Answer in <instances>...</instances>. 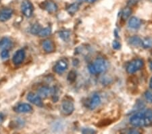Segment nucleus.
<instances>
[{
  "mask_svg": "<svg viewBox=\"0 0 152 134\" xmlns=\"http://www.w3.org/2000/svg\"><path fill=\"white\" fill-rule=\"evenodd\" d=\"M107 69V62L103 58H97V59L93 63L88 66L89 71L93 75L99 74L104 72Z\"/></svg>",
  "mask_w": 152,
  "mask_h": 134,
  "instance_id": "obj_1",
  "label": "nucleus"
},
{
  "mask_svg": "<svg viewBox=\"0 0 152 134\" xmlns=\"http://www.w3.org/2000/svg\"><path fill=\"white\" fill-rule=\"evenodd\" d=\"M144 62L141 59H134L129 62L126 67V72L129 74H133L141 70L143 67Z\"/></svg>",
  "mask_w": 152,
  "mask_h": 134,
  "instance_id": "obj_2",
  "label": "nucleus"
},
{
  "mask_svg": "<svg viewBox=\"0 0 152 134\" xmlns=\"http://www.w3.org/2000/svg\"><path fill=\"white\" fill-rule=\"evenodd\" d=\"M130 123L135 127L145 126L144 113L140 112V113H137L132 116L130 119Z\"/></svg>",
  "mask_w": 152,
  "mask_h": 134,
  "instance_id": "obj_3",
  "label": "nucleus"
},
{
  "mask_svg": "<svg viewBox=\"0 0 152 134\" xmlns=\"http://www.w3.org/2000/svg\"><path fill=\"white\" fill-rule=\"evenodd\" d=\"M21 11L26 17H31L34 11V7L31 2L28 0H24L21 4Z\"/></svg>",
  "mask_w": 152,
  "mask_h": 134,
  "instance_id": "obj_4",
  "label": "nucleus"
},
{
  "mask_svg": "<svg viewBox=\"0 0 152 134\" xmlns=\"http://www.w3.org/2000/svg\"><path fill=\"white\" fill-rule=\"evenodd\" d=\"M75 110V105L72 101L67 98L63 100L62 102V111L65 115H70Z\"/></svg>",
  "mask_w": 152,
  "mask_h": 134,
  "instance_id": "obj_5",
  "label": "nucleus"
},
{
  "mask_svg": "<svg viewBox=\"0 0 152 134\" xmlns=\"http://www.w3.org/2000/svg\"><path fill=\"white\" fill-rule=\"evenodd\" d=\"M68 67V61L66 58H62L56 62L54 67H53V70L58 74H62L66 70H67Z\"/></svg>",
  "mask_w": 152,
  "mask_h": 134,
  "instance_id": "obj_6",
  "label": "nucleus"
},
{
  "mask_svg": "<svg viewBox=\"0 0 152 134\" xmlns=\"http://www.w3.org/2000/svg\"><path fill=\"white\" fill-rule=\"evenodd\" d=\"M41 7L50 14L56 13L58 10L57 4L52 0H46L41 4Z\"/></svg>",
  "mask_w": 152,
  "mask_h": 134,
  "instance_id": "obj_7",
  "label": "nucleus"
},
{
  "mask_svg": "<svg viewBox=\"0 0 152 134\" xmlns=\"http://www.w3.org/2000/svg\"><path fill=\"white\" fill-rule=\"evenodd\" d=\"M26 98H27L28 100L31 103L35 104V105L37 106L42 107L43 105L41 97L39 96V95H36L31 92V93L28 94Z\"/></svg>",
  "mask_w": 152,
  "mask_h": 134,
  "instance_id": "obj_8",
  "label": "nucleus"
},
{
  "mask_svg": "<svg viewBox=\"0 0 152 134\" xmlns=\"http://www.w3.org/2000/svg\"><path fill=\"white\" fill-rule=\"evenodd\" d=\"M24 58H25V52H24V50H19L14 55L12 61H13V63L15 65H19L21 63H23Z\"/></svg>",
  "mask_w": 152,
  "mask_h": 134,
  "instance_id": "obj_9",
  "label": "nucleus"
},
{
  "mask_svg": "<svg viewBox=\"0 0 152 134\" xmlns=\"http://www.w3.org/2000/svg\"><path fill=\"white\" fill-rule=\"evenodd\" d=\"M101 102L102 100L100 96L97 94H95L90 99L89 103H88V108L91 110H94L100 105Z\"/></svg>",
  "mask_w": 152,
  "mask_h": 134,
  "instance_id": "obj_10",
  "label": "nucleus"
},
{
  "mask_svg": "<svg viewBox=\"0 0 152 134\" xmlns=\"http://www.w3.org/2000/svg\"><path fill=\"white\" fill-rule=\"evenodd\" d=\"M53 89L48 86H41L38 89L37 93L41 97L47 98L49 96L53 94Z\"/></svg>",
  "mask_w": 152,
  "mask_h": 134,
  "instance_id": "obj_11",
  "label": "nucleus"
},
{
  "mask_svg": "<svg viewBox=\"0 0 152 134\" xmlns=\"http://www.w3.org/2000/svg\"><path fill=\"white\" fill-rule=\"evenodd\" d=\"M43 49L45 52L53 53L56 50V45L53 41L50 40H45L43 42Z\"/></svg>",
  "mask_w": 152,
  "mask_h": 134,
  "instance_id": "obj_12",
  "label": "nucleus"
},
{
  "mask_svg": "<svg viewBox=\"0 0 152 134\" xmlns=\"http://www.w3.org/2000/svg\"><path fill=\"white\" fill-rule=\"evenodd\" d=\"M14 110L16 113H28L33 111V107L30 104L23 103L17 106Z\"/></svg>",
  "mask_w": 152,
  "mask_h": 134,
  "instance_id": "obj_13",
  "label": "nucleus"
},
{
  "mask_svg": "<svg viewBox=\"0 0 152 134\" xmlns=\"http://www.w3.org/2000/svg\"><path fill=\"white\" fill-rule=\"evenodd\" d=\"M13 11L10 8H4L0 10V21L5 22L9 20L11 18Z\"/></svg>",
  "mask_w": 152,
  "mask_h": 134,
  "instance_id": "obj_14",
  "label": "nucleus"
},
{
  "mask_svg": "<svg viewBox=\"0 0 152 134\" xmlns=\"http://www.w3.org/2000/svg\"><path fill=\"white\" fill-rule=\"evenodd\" d=\"M141 26V21L139 20L137 17H131L129 19V26L131 29H137L140 27Z\"/></svg>",
  "mask_w": 152,
  "mask_h": 134,
  "instance_id": "obj_15",
  "label": "nucleus"
},
{
  "mask_svg": "<svg viewBox=\"0 0 152 134\" xmlns=\"http://www.w3.org/2000/svg\"><path fill=\"white\" fill-rule=\"evenodd\" d=\"M145 123V126H150L152 125V110L148 109L144 113Z\"/></svg>",
  "mask_w": 152,
  "mask_h": 134,
  "instance_id": "obj_16",
  "label": "nucleus"
},
{
  "mask_svg": "<svg viewBox=\"0 0 152 134\" xmlns=\"http://www.w3.org/2000/svg\"><path fill=\"white\" fill-rule=\"evenodd\" d=\"M12 45V41L8 37H4L0 40V49L1 50H8L9 48H10Z\"/></svg>",
  "mask_w": 152,
  "mask_h": 134,
  "instance_id": "obj_17",
  "label": "nucleus"
},
{
  "mask_svg": "<svg viewBox=\"0 0 152 134\" xmlns=\"http://www.w3.org/2000/svg\"><path fill=\"white\" fill-rule=\"evenodd\" d=\"M129 41L130 44L134 46V47H139V46L141 45L142 43V40L137 36L131 37V38H129Z\"/></svg>",
  "mask_w": 152,
  "mask_h": 134,
  "instance_id": "obj_18",
  "label": "nucleus"
},
{
  "mask_svg": "<svg viewBox=\"0 0 152 134\" xmlns=\"http://www.w3.org/2000/svg\"><path fill=\"white\" fill-rule=\"evenodd\" d=\"M79 6L80 5L78 3H74L71 4L66 9L67 12H68V14H70V15H74L76 12L78 10V9H79Z\"/></svg>",
  "mask_w": 152,
  "mask_h": 134,
  "instance_id": "obj_19",
  "label": "nucleus"
},
{
  "mask_svg": "<svg viewBox=\"0 0 152 134\" xmlns=\"http://www.w3.org/2000/svg\"><path fill=\"white\" fill-rule=\"evenodd\" d=\"M132 13L131 8L130 7H126L123 9V10L122 12V19L124 21L127 20L129 18V16H131Z\"/></svg>",
  "mask_w": 152,
  "mask_h": 134,
  "instance_id": "obj_20",
  "label": "nucleus"
},
{
  "mask_svg": "<svg viewBox=\"0 0 152 134\" xmlns=\"http://www.w3.org/2000/svg\"><path fill=\"white\" fill-rule=\"evenodd\" d=\"M41 29H42V27L40 24L38 23H35L34 24L33 26H31L30 29V32L33 34V35H38L39 33L40 32Z\"/></svg>",
  "mask_w": 152,
  "mask_h": 134,
  "instance_id": "obj_21",
  "label": "nucleus"
},
{
  "mask_svg": "<svg viewBox=\"0 0 152 134\" xmlns=\"http://www.w3.org/2000/svg\"><path fill=\"white\" fill-rule=\"evenodd\" d=\"M141 45L143 46V48H150L151 47H152V40L149 37L145 38L143 40H142Z\"/></svg>",
  "mask_w": 152,
  "mask_h": 134,
  "instance_id": "obj_22",
  "label": "nucleus"
},
{
  "mask_svg": "<svg viewBox=\"0 0 152 134\" xmlns=\"http://www.w3.org/2000/svg\"><path fill=\"white\" fill-rule=\"evenodd\" d=\"M51 29L50 27H46V28H44L42 29L41 30L40 32L39 33L38 35L39 37H47L48 35H50L51 34Z\"/></svg>",
  "mask_w": 152,
  "mask_h": 134,
  "instance_id": "obj_23",
  "label": "nucleus"
},
{
  "mask_svg": "<svg viewBox=\"0 0 152 134\" xmlns=\"http://www.w3.org/2000/svg\"><path fill=\"white\" fill-rule=\"evenodd\" d=\"M70 33L68 31H62L60 32V37L64 41H67L70 38Z\"/></svg>",
  "mask_w": 152,
  "mask_h": 134,
  "instance_id": "obj_24",
  "label": "nucleus"
},
{
  "mask_svg": "<svg viewBox=\"0 0 152 134\" xmlns=\"http://www.w3.org/2000/svg\"><path fill=\"white\" fill-rule=\"evenodd\" d=\"M68 81L70 83H73L75 81L76 79H77V72L75 70H72L69 72V74L68 75Z\"/></svg>",
  "mask_w": 152,
  "mask_h": 134,
  "instance_id": "obj_25",
  "label": "nucleus"
},
{
  "mask_svg": "<svg viewBox=\"0 0 152 134\" xmlns=\"http://www.w3.org/2000/svg\"><path fill=\"white\" fill-rule=\"evenodd\" d=\"M1 57L2 59H7V58H8L10 56V53L8 52V50H6V49H5V50H2L1 52Z\"/></svg>",
  "mask_w": 152,
  "mask_h": 134,
  "instance_id": "obj_26",
  "label": "nucleus"
},
{
  "mask_svg": "<svg viewBox=\"0 0 152 134\" xmlns=\"http://www.w3.org/2000/svg\"><path fill=\"white\" fill-rule=\"evenodd\" d=\"M145 97L147 101L149 103H152V92L150 91H147L145 93Z\"/></svg>",
  "mask_w": 152,
  "mask_h": 134,
  "instance_id": "obj_27",
  "label": "nucleus"
},
{
  "mask_svg": "<svg viewBox=\"0 0 152 134\" xmlns=\"http://www.w3.org/2000/svg\"><path fill=\"white\" fill-rule=\"evenodd\" d=\"M112 46H113V48L115 49V50H119L121 48V43H120L118 41L116 40H114L112 43Z\"/></svg>",
  "mask_w": 152,
  "mask_h": 134,
  "instance_id": "obj_28",
  "label": "nucleus"
},
{
  "mask_svg": "<svg viewBox=\"0 0 152 134\" xmlns=\"http://www.w3.org/2000/svg\"><path fill=\"white\" fill-rule=\"evenodd\" d=\"M82 132L83 133H95V131L91 128H85L84 130H83Z\"/></svg>",
  "mask_w": 152,
  "mask_h": 134,
  "instance_id": "obj_29",
  "label": "nucleus"
},
{
  "mask_svg": "<svg viewBox=\"0 0 152 134\" xmlns=\"http://www.w3.org/2000/svg\"><path fill=\"white\" fill-rule=\"evenodd\" d=\"M140 131L137 130H135V129H133V130H130L128 131V133H139Z\"/></svg>",
  "mask_w": 152,
  "mask_h": 134,
  "instance_id": "obj_30",
  "label": "nucleus"
},
{
  "mask_svg": "<svg viewBox=\"0 0 152 134\" xmlns=\"http://www.w3.org/2000/svg\"><path fill=\"white\" fill-rule=\"evenodd\" d=\"M137 3V0H129V1L128 2V5L129 6H133V5L136 4Z\"/></svg>",
  "mask_w": 152,
  "mask_h": 134,
  "instance_id": "obj_31",
  "label": "nucleus"
},
{
  "mask_svg": "<svg viewBox=\"0 0 152 134\" xmlns=\"http://www.w3.org/2000/svg\"><path fill=\"white\" fill-rule=\"evenodd\" d=\"M149 87H150V89H152V77L151 78L150 81H149Z\"/></svg>",
  "mask_w": 152,
  "mask_h": 134,
  "instance_id": "obj_32",
  "label": "nucleus"
},
{
  "mask_svg": "<svg viewBox=\"0 0 152 134\" xmlns=\"http://www.w3.org/2000/svg\"><path fill=\"white\" fill-rule=\"evenodd\" d=\"M149 69L152 71V61H151L150 63H149Z\"/></svg>",
  "mask_w": 152,
  "mask_h": 134,
  "instance_id": "obj_33",
  "label": "nucleus"
},
{
  "mask_svg": "<svg viewBox=\"0 0 152 134\" xmlns=\"http://www.w3.org/2000/svg\"><path fill=\"white\" fill-rule=\"evenodd\" d=\"M87 1L89 2V3H94L96 0H87Z\"/></svg>",
  "mask_w": 152,
  "mask_h": 134,
  "instance_id": "obj_34",
  "label": "nucleus"
},
{
  "mask_svg": "<svg viewBox=\"0 0 152 134\" xmlns=\"http://www.w3.org/2000/svg\"><path fill=\"white\" fill-rule=\"evenodd\" d=\"M78 1H87V0H78Z\"/></svg>",
  "mask_w": 152,
  "mask_h": 134,
  "instance_id": "obj_35",
  "label": "nucleus"
},
{
  "mask_svg": "<svg viewBox=\"0 0 152 134\" xmlns=\"http://www.w3.org/2000/svg\"><path fill=\"white\" fill-rule=\"evenodd\" d=\"M0 1H1V0H0Z\"/></svg>",
  "mask_w": 152,
  "mask_h": 134,
  "instance_id": "obj_36",
  "label": "nucleus"
}]
</instances>
